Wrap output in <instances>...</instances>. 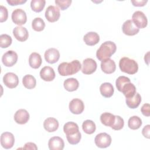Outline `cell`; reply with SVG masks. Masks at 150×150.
<instances>
[{"instance_id": "6da1fadb", "label": "cell", "mask_w": 150, "mask_h": 150, "mask_svg": "<svg viewBox=\"0 0 150 150\" xmlns=\"http://www.w3.org/2000/svg\"><path fill=\"white\" fill-rule=\"evenodd\" d=\"M117 50L116 45L112 41H106L102 43L96 52V57L100 60L103 61L109 59L115 53Z\"/></svg>"}, {"instance_id": "7a4b0ae2", "label": "cell", "mask_w": 150, "mask_h": 150, "mask_svg": "<svg viewBox=\"0 0 150 150\" xmlns=\"http://www.w3.org/2000/svg\"><path fill=\"white\" fill-rule=\"evenodd\" d=\"M81 67L80 62L78 60H74L71 62H63L57 68L59 74L62 76L73 75L77 73Z\"/></svg>"}, {"instance_id": "3957f363", "label": "cell", "mask_w": 150, "mask_h": 150, "mask_svg": "<svg viewBox=\"0 0 150 150\" xmlns=\"http://www.w3.org/2000/svg\"><path fill=\"white\" fill-rule=\"evenodd\" d=\"M119 67L121 71L129 74H134L138 70L137 62L128 57H123L120 60Z\"/></svg>"}, {"instance_id": "277c9868", "label": "cell", "mask_w": 150, "mask_h": 150, "mask_svg": "<svg viewBox=\"0 0 150 150\" xmlns=\"http://www.w3.org/2000/svg\"><path fill=\"white\" fill-rule=\"evenodd\" d=\"M132 21L134 25L139 29H143L147 26V18L144 12L140 11H137L134 12L132 16Z\"/></svg>"}, {"instance_id": "5b68a950", "label": "cell", "mask_w": 150, "mask_h": 150, "mask_svg": "<svg viewBox=\"0 0 150 150\" xmlns=\"http://www.w3.org/2000/svg\"><path fill=\"white\" fill-rule=\"evenodd\" d=\"M111 136L105 132H101L97 134L94 138V142L96 146L100 148L108 147L111 145Z\"/></svg>"}, {"instance_id": "8992f818", "label": "cell", "mask_w": 150, "mask_h": 150, "mask_svg": "<svg viewBox=\"0 0 150 150\" xmlns=\"http://www.w3.org/2000/svg\"><path fill=\"white\" fill-rule=\"evenodd\" d=\"M11 18L15 24L19 26L24 25L27 21L26 12L20 8L16 9L12 12Z\"/></svg>"}, {"instance_id": "52a82bcc", "label": "cell", "mask_w": 150, "mask_h": 150, "mask_svg": "<svg viewBox=\"0 0 150 150\" xmlns=\"http://www.w3.org/2000/svg\"><path fill=\"white\" fill-rule=\"evenodd\" d=\"M18 54L13 50H8L2 57V62L6 67H12L15 64L18 60Z\"/></svg>"}, {"instance_id": "ba28073f", "label": "cell", "mask_w": 150, "mask_h": 150, "mask_svg": "<svg viewBox=\"0 0 150 150\" xmlns=\"http://www.w3.org/2000/svg\"><path fill=\"white\" fill-rule=\"evenodd\" d=\"M45 18L50 22H54L59 20L60 13V9L55 6H49L45 11Z\"/></svg>"}, {"instance_id": "9c48e42d", "label": "cell", "mask_w": 150, "mask_h": 150, "mask_svg": "<svg viewBox=\"0 0 150 150\" xmlns=\"http://www.w3.org/2000/svg\"><path fill=\"white\" fill-rule=\"evenodd\" d=\"M3 82L7 87L13 88L18 85L19 79L16 74L12 72H8L4 76Z\"/></svg>"}, {"instance_id": "30bf717a", "label": "cell", "mask_w": 150, "mask_h": 150, "mask_svg": "<svg viewBox=\"0 0 150 150\" xmlns=\"http://www.w3.org/2000/svg\"><path fill=\"white\" fill-rule=\"evenodd\" d=\"M81 71L85 74H91L97 69V64L96 62L91 58H87L83 62Z\"/></svg>"}, {"instance_id": "8fae6325", "label": "cell", "mask_w": 150, "mask_h": 150, "mask_svg": "<svg viewBox=\"0 0 150 150\" xmlns=\"http://www.w3.org/2000/svg\"><path fill=\"white\" fill-rule=\"evenodd\" d=\"M15 143L13 135L9 132H3L1 135V144L2 146L6 149L12 148Z\"/></svg>"}, {"instance_id": "7c38bea8", "label": "cell", "mask_w": 150, "mask_h": 150, "mask_svg": "<svg viewBox=\"0 0 150 150\" xmlns=\"http://www.w3.org/2000/svg\"><path fill=\"white\" fill-rule=\"evenodd\" d=\"M69 110L74 114H80L84 110L83 101L79 98H73L69 103Z\"/></svg>"}, {"instance_id": "4fadbf2b", "label": "cell", "mask_w": 150, "mask_h": 150, "mask_svg": "<svg viewBox=\"0 0 150 150\" xmlns=\"http://www.w3.org/2000/svg\"><path fill=\"white\" fill-rule=\"evenodd\" d=\"M122 32L127 36H134L137 34L139 29L134 25L132 20H127L122 26Z\"/></svg>"}, {"instance_id": "5bb4252c", "label": "cell", "mask_w": 150, "mask_h": 150, "mask_svg": "<svg viewBox=\"0 0 150 150\" xmlns=\"http://www.w3.org/2000/svg\"><path fill=\"white\" fill-rule=\"evenodd\" d=\"M45 60L50 63L53 64L56 63L60 58V53L56 48H49L46 50L45 52Z\"/></svg>"}, {"instance_id": "9a60e30c", "label": "cell", "mask_w": 150, "mask_h": 150, "mask_svg": "<svg viewBox=\"0 0 150 150\" xmlns=\"http://www.w3.org/2000/svg\"><path fill=\"white\" fill-rule=\"evenodd\" d=\"M13 35L18 41L25 42L29 37V33L26 28L18 26L13 30Z\"/></svg>"}, {"instance_id": "2e32d148", "label": "cell", "mask_w": 150, "mask_h": 150, "mask_svg": "<svg viewBox=\"0 0 150 150\" xmlns=\"http://www.w3.org/2000/svg\"><path fill=\"white\" fill-rule=\"evenodd\" d=\"M29 120V114L25 109H19L14 114V120L19 124H25Z\"/></svg>"}, {"instance_id": "e0dca14e", "label": "cell", "mask_w": 150, "mask_h": 150, "mask_svg": "<svg viewBox=\"0 0 150 150\" xmlns=\"http://www.w3.org/2000/svg\"><path fill=\"white\" fill-rule=\"evenodd\" d=\"M55 72L53 69L50 66H45L40 71L41 79L46 81H51L55 78Z\"/></svg>"}, {"instance_id": "ac0fdd59", "label": "cell", "mask_w": 150, "mask_h": 150, "mask_svg": "<svg viewBox=\"0 0 150 150\" xmlns=\"http://www.w3.org/2000/svg\"><path fill=\"white\" fill-rule=\"evenodd\" d=\"M48 146L50 150H62L64 146V142L62 138L53 137L49 140Z\"/></svg>"}, {"instance_id": "d6986e66", "label": "cell", "mask_w": 150, "mask_h": 150, "mask_svg": "<svg viewBox=\"0 0 150 150\" xmlns=\"http://www.w3.org/2000/svg\"><path fill=\"white\" fill-rule=\"evenodd\" d=\"M63 131L66 134V137H72L80 132L78 125L71 121L67 122L64 125Z\"/></svg>"}, {"instance_id": "ffe728a7", "label": "cell", "mask_w": 150, "mask_h": 150, "mask_svg": "<svg viewBox=\"0 0 150 150\" xmlns=\"http://www.w3.org/2000/svg\"><path fill=\"white\" fill-rule=\"evenodd\" d=\"M101 69L106 74H111L116 69V65L114 61L110 58L105 59L101 63Z\"/></svg>"}, {"instance_id": "44dd1931", "label": "cell", "mask_w": 150, "mask_h": 150, "mask_svg": "<svg viewBox=\"0 0 150 150\" xmlns=\"http://www.w3.org/2000/svg\"><path fill=\"white\" fill-rule=\"evenodd\" d=\"M43 127L49 132H54L59 128V122L53 117H49L44 121Z\"/></svg>"}, {"instance_id": "7402d4cb", "label": "cell", "mask_w": 150, "mask_h": 150, "mask_svg": "<svg viewBox=\"0 0 150 150\" xmlns=\"http://www.w3.org/2000/svg\"><path fill=\"white\" fill-rule=\"evenodd\" d=\"M83 40L87 45L94 46L99 42L100 36L96 32H90L84 36Z\"/></svg>"}, {"instance_id": "603a6c76", "label": "cell", "mask_w": 150, "mask_h": 150, "mask_svg": "<svg viewBox=\"0 0 150 150\" xmlns=\"http://www.w3.org/2000/svg\"><path fill=\"white\" fill-rule=\"evenodd\" d=\"M42 59L41 56L36 52L32 53L29 57V66L33 69H38L42 64Z\"/></svg>"}, {"instance_id": "cb8c5ba5", "label": "cell", "mask_w": 150, "mask_h": 150, "mask_svg": "<svg viewBox=\"0 0 150 150\" xmlns=\"http://www.w3.org/2000/svg\"><path fill=\"white\" fill-rule=\"evenodd\" d=\"M100 91L103 97L105 98H110L113 95L114 89L113 86L110 83L105 82L100 86Z\"/></svg>"}, {"instance_id": "d4e9b609", "label": "cell", "mask_w": 150, "mask_h": 150, "mask_svg": "<svg viewBox=\"0 0 150 150\" xmlns=\"http://www.w3.org/2000/svg\"><path fill=\"white\" fill-rule=\"evenodd\" d=\"M63 86L67 91L71 92L76 91L78 88L79 83L75 78H68L64 80Z\"/></svg>"}, {"instance_id": "484cf974", "label": "cell", "mask_w": 150, "mask_h": 150, "mask_svg": "<svg viewBox=\"0 0 150 150\" xmlns=\"http://www.w3.org/2000/svg\"><path fill=\"white\" fill-rule=\"evenodd\" d=\"M125 101L126 104L129 108L135 109L139 105L141 102V97L139 93H136L133 97L130 98H127Z\"/></svg>"}, {"instance_id": "4316f807", "label": "cell", "mask_w": 150, "mask_h": 150, "mask_svg": "<svg viewBox=\"0 0 150 150\" xmlns=\"http://www.w3.org/2000/svg\"><path fill=\"white\" fill-rule=\"evenodd\" d=\"M121 92L124 96L127 98H130L133 97L136 93V87L131 82L127 83L124 85L122 88Z\"/></svg>"}, {"instance_id": "83f0119b", "label": "cell", "mask_w": 150, "mask_h": 150, "mask_svg": "<svg viewBox=\"0 0 150 150\" xmlns=\"http://www.w3.org/2000/svg\"><path fill=\"white\" fill-rule=\"evenodd\" d=\"M115 116L110 112H104L100 115V121L101 123L107 126L111 127L115 121Z\"/></svg>"}, {"instance_id": "f1b7e54d", "label": "cell", "mask_w": 150, "mask_h": 150, "mask_svg": "<svg viewBox=\"0 0 150 150\" xmlns=\"http://www.w3.org/2000/svg\"><path fill=\"white\" fill-rule=\"evenodd\" d=\"M22 84L28 89H33L36 87V80L31 74H26L22 79Z\"/></svg>"}, {"instance_id": "f546056e", "label": "cell", "mask_w": 150, "mask_h": 150, "mask_svg": "<svg viewBox=\"0 0 150 150\" xmlns=\"http://www.w3.org/2000/svg\"><path fill=\"white\" fill-rule=\"evenodd\" d=\"M82 129L85 133L87 134H92L96 131V124L92 120H87L83 122Z\"/></svg>"}, {"instance_id": "4dcf8cb0", "label": "cell", "mask_w": 150, "mask_h": 150, "mask_svg": "<svg viewBox=\"0 0 150 150\" xmlns=\"http://www.w3.org/2000/svg\"><path fill=\"white\" fill-rule=\"evenodd\" d=\"M142 122L141 119L136 115H134L130 117L128 121V127L133 130L139 129L142 125Z\"/></svg>"}, {"instance_id": "1f68e13d", "label": "cell", "mask_w": 150, "mask_h": 150, "mask_svg": "<svg viewBox=\"0 0 150 150\" xmlns=\"http://www.w3.org/2000/svg\"><path fill=\"white\" fill-rule=\"evenodd\" d=\"M46 1L45 0H32L30 7L32 11L35 12H41L45 8Z\"/></svg>"}, {"instance_id": "d6a6232c", "label": "cell", "mask_w": 150, "mask_h": 150, "mask_svg": "<svg viewBox=\"0 0 150 150\" xmlns=\"http://www.w3.org/2000/svg\"><path fill=\"white\" fill-rule=\"evenodd\" d=\"M32 29L36 32L42 31L45 27V23L41 18H35L32 22Z\"/></svg>"}, {"instance_id": "836d02e7", "label": "cell", "mask_w": 150, "mask_h": 150, "mask_svg": "<svg viewBox=\"0 0 150 150\" xmlns=\"http://www.w3.org/2000/svg\"><path fill=\"white\" fill-rule=\"evenodd\" d=\"M12 38L7 34H2L0 36V46L2 48H6L12 43Z\"/></svg>"}, {"instance_id": "e575fe53", "label": "cell", "mask_w": 150, "mask_h": 150, "mask_svg": "<svg viewBox=\"0 0 150 150\" xmlns=\"http://www.w3.org/2000/svg\"><path fill=\"white\" fill-rule=\"evenodd\" d=\"M130 82V79L125 76H119L115 81V85H116V87L117 88V90L119 91H122V87L124 86V85L127 83Z\"/></svg>"}, {"instance_id": "d590c367", "label": "cell", "mask_w": 150, "mask_h": 150, "mask_svg": "<svg viewBox=\"0 0 150 150\" xmlns=\"http://www.w3.org/2000/svg\"><path fill=\"white\" fill-rule=\"evenodd\" d=\"M115 121L111 128L114 130H117V131L120 130L123 128L124 125V120L122 117H121L119 115H115Z\"/></svg>"}, {"instance_id": "8d00e7d4", "label": "cell", "mask_w": 150, "mask_h": 150, "mask_svg": "<svg viewBox=\"0 0 150 150\" xmlns=\"http://www.w3.org/2000/svg\"><path fill=\"white\" fill-rule=\"evenodd\" d=\"M71 0H56L55 4L62 11L67 9L71 4Z\"/></svg>"}, {"instance_id": "74e56055", "label": "cell", "mask_w": 150, "mask_h": 150, "mask_svg": "<svg viewBox=\"0 0 150 150\" xmlns=\"http://www.w3.org/2000/svg\"><path fill=\"white\" fill-rule=\"evenodd\" d=\"M8 17V9L3 5L0 6V22H4L6 21Z\"/></svg>"}, {"instance_id": "f35d334b", "label": "cell", "mask_w": 150, "mask_h": 150, "mask_svg": "<svg viewBox=\"0 0 150 150\" xmlns=\"http://www.w3.org/2000/svg\"><path fill=\"white\" fill-rule=\"evenodd\" d=\"M141 111L142 114L146 117H149L150 115V105L148 103H145L142 105Z\"/></svg>"}, {"instance_id": "ab89813d", "label": "cell", "mask_w": 150, "mask_h": 150, "mask_svg": "<svg viewBox=\"0 0 150 150\" xmlns=\"http://www.w3.org/2000/svg\"><path fill=\"white\" fill-rule=\"evenodd\" d=\"M150 125L149 124L145 125L142 130V134L143 135V136L148 139H149L150 138Z\"/></svg>"}, {"instance_id": "60d3db41", "label": "cell", "mask_w": 150, "mask_h": 150, "mask_svg": "<svg viewBox=\"0 0 150 150\" xmlns=\"http://www.w3.org/2000/svg\"><path fill=\"white\" fill-rule=\"evenodd\" d=\"M7 3L11 6L21 5L26 2V0H7Z\"/></svg>"}, {"instance_id": "b9f144b4", "label": "cell", "mask_w": 150, "mask_h": 150, "mask_svg": "<svg viewBox=\"0 0 150 150\" xmlns=\"http://www.w3.org/2000/svg\"><path fill=\"white\" fill-rule=\"evenodd\" d=\"M24 149H38V147L35 143L33 142H27L25 144L24 146L23 147Z\"/></svg>"}, {"instance_id": "7bdbcfd3", "label": "cell", "mask_w": 150, "mask_h": 150, "mask_svg": "<svg viewBox=\"0 0 150 150\" xmlns=\"http://www.w3.org/2000/svg\"><path fill=\"white\" fill-rule=\"evenodd\" d=\"M131 2L134 6H144L147 3L148 1L147 0H146V1H144V0L137 1V0H135V1H131Z\"/></svg>"}]
</instances>
